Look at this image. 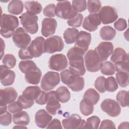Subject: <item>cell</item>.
I'll use <instances>...</instances> for the list:
<instances>
[{"instance_id":"cell-33","label":"cell","mask_w":129,"mask_h":129,"mask_svg":"<svg viewBox=\"0 0 129 129\" xmlns=\"http://www.w3.org/2000/svg\"><path fill=\"white\" fill-rule=\"evenodd\" d=\"M19 68L20 70L24 74L36 70L38 67L35 63L31 60H22L19 63Z\"/></svg>"},{"instance_id":"cell-54","label":"cell","mask_w":129,"mask_h":129,"mask_svg":"<svg viewBox=\"0 0 129 129\" xmlns=\"http://www.w3.org/2000/svg\"><path fill=\"white\" fill-rule=\"evenodd\" d=\"M62 128V126L61 124L60 121L58 119H53L50 121L49 124L46 127V128Z\"/></svg>"},{"instance_id":"cell-8","label":"cell","mask_w":129,"mask_h":129,"mask_svg":"<svg viewBox=\"0 0 129 129\" xmlns=\"http://www.w3.org/2000/svg\"><path fill=\"white\" fill-rule=\"evenodd\" d=\"M60 82V77L58 73L48 72L42 77L41 88L44 91H49L55 88Z\"/></svg>"},{"instance_id":"cell-29","label":"cell","mask_w":129,"mask_h":129,"mask_svg":"<svg viewBox=\"0 0 129 129\" xmlns=\"http://www.w3.org/2000/svg\"><path fill=\"white\" fill-rule=\"evenodd\" d=\"M56 96L61 103L68 102L71 98V94L69 89L65 86H60L55 91Z\"/></svg>"},{"instance_id":"cell-22","label":"cell","mask_w":129,"mask_h":129,"mask_svg":"<svg viewBox=\"0 0 129 129\" xmlns=\"http://www.w3.org/2000/svg\"><path fill=\"white\" fill-rule=\"evenodd\" d=\"M15 73L6 67L4 65L1 66V82L4 86L12 85L15 79Z\"/></svg>"},{"instance_id":"cell-18","label":"cell","mask_w":129,"mask_h":129,"mask_svg":"<svg viewBox=\"0 0 129 129\" xmlns=\"http://www.w3.org/2000/svg\"><path fill=\"white\" fill-rule=\"evenodd\" d=\"M91 34L84 31L79 32L76 38L75 47L82 50L84 52L88 50L91 41Z\"/></svg>"},{"instance_id":"cell-53","label":"cell","mask_w":129,"mask_h":129,"mask_svg":"<svg viewBox=\"0 0 129 129\" xmlns=\"http://www.w3.org/2000/svg\"><path fill=\"white\" fill-rule=\"evenodd\" d=\"M47 93L44 91H41L39 97L35 100L36 103L39 105H44L46 103Z\"/></svg>"},{"instance_id":"cell-44","label":"cell","mask_w":129,"mask_h":129,"mask_svg":"<svg viewBox=\"0 0 129 129\" xmlns=\"http://www.w3.org/2000/svg\"><path fill=\"white\" fill-rule=\"evenodd\" d=\"M105 79L103 76L99 77L96 79L94 83L95 88L101 93H103L106 91L105 88Z\"/></svg>"},{"instance_id":"cell-6","label":"cell","mask_w":129,"mask_h":129,"mask_svg":"<svg viewBox=\"0 0 129 129\" xmlns=\"http://www.w3.org/2000/svg\"><path fill=\"white\" fill-rule=\"evenodd\" d=\"M64 48V42L59 36H53L45 40L44 43V53H53L60 52Z\"/></svg>"},{"instance_id":"cell-7","label":"cell","mask_w":129,"mask_h":129,"mask_svg":"<svg viewBox=\"0 0 129 129\" xmlns=\"http://www.w3.org/2000/svg\"><path fill=\"white\" fill-rule=\"evenodd\" d=\"M19 18L23 28L27 32L34 34L38 32V16L31 15L27 13H25L22 14L19 17Z\"/></svg>"},{"instance_id":"cell-15","label":"cell","mask_w":129,"mask_h":129,"mask_svg":"<svg viewBox=\"0 0 129 129\" xmlns=\"http://www.w3.org/2000/svg\"><path fill=\"white\" fill-rule=\"evenodd\" d=\"M45 39L43 37L35 38L27 47L31 55L33 57H39L44 53L43 46Z\"/></svg>"},{"instance_id":"cell-5","label":"cell","mask_w":129,"mask_h":129,"mask_svg":"<svg viewBox=\"0 0 129 129\" xmlns=\"http://www.w3.org/2000/svg\"><path fill=\"white\" fill-rule=\"evenodd\" d=\"M55 14L58 18L69 20L75 17L78 12L74 9L70 2L61 1L57 3Z\"/></svg>"},{"instance_id":"cell-36","label":"cell","mask_w":129,"mask_h":129,"mask_svg":"<svg viewBox=\"0 0 129 129\" xmlns=\"http://www.w3.org/2000/svg\"><path fill=\"white\" fill-rule=\"evenodd\" d=\"M117 82L121 87L124 88L128 85V72H117L115 75Z\"/></svg>"},{"instance_id":"cell-9","label":"cell","mask_w":129,"mask_h":129,"mask_svg":"<svg viewBox=\"0 0 129 129\" xmlns=\"http://www.w3.org/2000/svg\"><path fill=\"white\" fill-rule=\"evenodd\" d=\"M12 39L15 45L20 48H26L31 40L30 36L22 27L16 29Z\"/></svg>"},{"instance_id":"cell-21","label":"cell","mask_w":129,"mask_h":129,"mask_svg":"<svg viewBox=\"0 0 129 129\" xmlns=\"http://www.w3.org/2000/svg\"><path fill=\"white\" fill-rule=\"evenodd\" d=\"M52 118L48 112L44 109L38 110L35 115V122L37 126L40 128H44L47 126Z\"/></svg>"},{"instance_id":"cell-51","label":"cell","mask_w":129,"mask_h":129,"mask_svg":"<svg viewBox=\"0 0 129 129\" xmlns=\"http://www.w3.org/2000/svg\"><path fill=\"white\" fill-rule=\"evenodd\" d=\"M18 55L19 58L21 59H29L33 58V57L30 53L27 47L20 49L18 52Z\"/></svg>"},{"instance_id":"cell-24","label":"cell","mask_w":129,"mask_h":129,"mask_svg":"<svg viewBox=\"0 0 129 129\" xmlns=\"http://www.w3.org/2000/svg\"><path fill=\"white\" fill-rule=\"evenodd\" d=\"M24 7L26 10L27 13L35 16L40 13L42 10V7L41 4L38 1H27L25 3Z\"/></svg>"},{"instance_id":"cell-41","label":"cell","mask_w":129,"mask_h":129,"mask_svg":"<svg viewBox=\"0 0 129 129\" xmlns=\"http://www.w3.org/2000/svg\"><path fill=\"white\" fill-rule=\"evenodd\" d=\"M87 5V9L90 13H96L101 8V3L100 1H88Z\"/></svg>"},{"instance_id":"cell-52","label":"cell","mask_w":129,"mask_h":129,"mask_svg":"<svg viewBox=\"0 0 129 129\" xmlns=\"http://www.w3.org/2000/svg\"><path fill=\"white\" fill-rule=\"evenodd\" d=\"M114 123L110 119H104L101 123L99 128H115Z\"/></svg>"},{"instance_id":"cell-56","label":"cell","mask_w":129,"mask_h":129,"mask_svg":"<svg viewBox=\"0 0 129 129\" xmlns=\"http://www.w3.org/2000/svg\"><path fill=\"white\" fill-rule=\"evenodd\" d=\"M1 42H2V50H1V59L2 58L3 56V54L4 52V50H5V42L3 41V39L2 38H1Z\"/></svg>"},{"instance_id":"cell-16","label":"cell","mask_w":129,"mask_h":129,"mask_svg":"<svg viewBox=\"0 0 129 129\" xmlns=\"http://www.w3.org/2000/svg\"><path fill=\"white\" fill-rule=\"evenodd\" d=\"M59 102L56 96L55 91H51L47 93L46 105L47 111L52 115H55L61 108Z\"/></svg>"},{"instance_id":"cell-46","label":"cell","mask_w":129,"mask_h":129,"mask_svg":"<svg viewBox=\"0 0 129 129\" xmlns=\"http://www.w3.org/2000/svg\"><path fill=\"white\" fill-rule=\"evenodd\" d=\"M56 6L54 4H50L47 5L43 9V15L48 18L54 17L55 15V10Z\"/></svg>"},{"instance_id":"cell-25","label":"cell","mask_w":129,"mask_h":129,"mask_svg":"<svg viewBox=\"0 0 129 129\" xmlns=\"http://www.w3.org/2000/svg\"><path fill=\"white\" fill-rule=\"evenodd\" d=\"M42 73L39 68L35 70H33L25 74V79L29 84L37 85L39 83L41 77Z\"/></svg>"},{"instance_id":"cell-23","label":"cell","mask_w":129,"mask_h":129,"mask_svg":"<svg viewBox=\"0 0 129 129\" xmlns=\"http://www.w3.org/2000/svg\"><path fill=\"white\" fill-rule=\"evenodd\" d=\"M41 92L38 86H28L22 92V96L30 101H35Z\"/></svg>"},{"instance_id":"cell-26","label":"cell","mask_w":129,"mask_h":129,"mask_svg":"<svg viewBox=\"0 0 129 129\" xmlns=\"http://www.w3.org/2000/svg\"><path fill=\"white\" fill-rule=\"evenodd\" d=\"M110 60L114 63L123 61L128 60V55L123 48L117 47L113 51Z\"/></svg>"},{"instance_id":"cell-42","label":"cell","mask_w":129,"mask_h":129,"mask_svg":"<svg viewBox=\"0 0 129 129\" xmlns=\"http://www.w3.org/2000/svg\"><path fill=\"white\" fill-rule=\"evenodd\" d=\"M83 19V15L81 13H79L74 18L68 20L67 24L71 27H79L82 24Z\"/></svg>"},{"instance_id":"cell-20","label":"cell","mask_w":129,"mask_h":129,"mask_svg":"<svg viewBox=\"0 0 129 129\" xmlns=\"http://www.w3.org/2000/svg\"><path fill=\"white\" fill-rule=\"evenodd\" d=\"M57 27V22L53 18H44L42 22L41 34L45 37L53 35Z\"/></svg>"},{"instance_id":"cell-45","label":"cell","mask_w":129,"mask_h":129,"mask_svg":"<svg viewBox=\"0 0 129 129\" xmlns=\"http://www.w3.org/2000/svg\"><path fill=\"white\" fill-rule=\"evenodd\" d=\"M17 101L19 103L22 108L24 109L31 107L34 104V101H30L25 98L22 95L19 96Z\"/></svg>"},{"instance_id":"cell-28","label":"cell","mask_w":129,"mask_h":129,"mask_svg":"<svg viewBox=\"0 0 129 129\" xmlns=\"http://www.w3.org/2000/svg\"><path fill=\"white\" fill-rule=\"evenodd\" d=\"M83 99L88 101L93 105H94L99 101L100 95L95 89L89 88L85 92Z\"/></svg>"},{"instance_id":"cell-38","label":"cell","mask_w":129,"mask_h":129,"mask_svg":"<svg viewBox=\"0 0 129 129\" xmlns=\"http://www.w3.org/2000/svg\"><path fill=\"white\" fill-rule=\"evenodd\" d=\"M100 123L99 117L93 115L87 118L83 128H98Z\"/></svg>"},{"instance_id":"cell-30","label":"cell","mask_w":129,"mask_h":129,"mask_svg":"<svg viewBox=\"0 0 129 129\" xmlns=\"http://www.w3.org/2000/svg\"><path fill=\"white\" fill-rule=\"evenodd\" d=\"M8 12L14 15H18L23 11V3L21 1L14 0L10 2L8 6Z\"/></svg>"},{"instance_id":"cell-14","label":"cell","mask_w":129,"mask_h":129,"mask_svg":"<svg viewBox=\"0 0 129 129\" xmlns=\"http://www.w3.org/2000/svg\"><path fill=\"white\" fill-rule=\"evenodd\" d=\"M18 94L13 87H8L0 90V105L5 106L10 104L16 100Z\"/></svg>"},{"instance_id":"cell-40","label":"cell","mask_w":129,"mask_h":129,"mask_svg":"<svg viewBox=\"0 0 129 129\" xmlns=\"http://www.w3.org/2000/svg\"><path fill=\"white\" fill-rule=\"evenodd\" d=\"M2 62L7 68L9 69H12L16 65V58L15 56L12 54H7L4 56L2 59Z\"/></svg>"},{"instance_id":"cell-43","label":"cell","mask_w":129,"mask_h":129,"mask_svg":"<svg viewBox=\"0 0 129 129\" xmlns=\"http://www.w3.org/2000/svg\"><path fill=\"white\" fill-rule=\"evenodd\" d=\"M72 6L77 12H82L86 10L85 0H74L72 1Z\"/></svg>"},{"instance_id":"cell-1","label":"cell","mask_w":129,"mask_h":129,"mask_svg":"<svg viewBox=\"0 0 129 129\" xmlns=\"http://www.w3.org/2000/svg\"><path fill=\"white\" fill-rule=\"evenodd\" d=\"M85 52L76 47L71 48L67 53L69 60V70L75 75L82 77L86 73L83 56Z\"/></svg>"},{"instance_id":"cell-34","label":"cell","mask_w":129,"mask_h":129,"mask_svg":"<svg viewBox=\"0 0 129 129\" xmlns=\"http://www.w3.org/2000/svg\"><path fill=\"white\" fill-rule=\"evenodd\" d=\"M93 105L88 101L82 99L80 103V110L82 114L85 116L91 114L94 111Z\"/></svg>"},{"instance_id":"cell-47","label":"cell","mask_w":129,"mask_h":129,"mask_svg":"<svg viewBox=\"0 0 129 129\" xmlns=\"http://www.w3.org/2000/svg\"><path fill=\"white\" fill-rule=\"evenodd\" d=\"M12 122V115L11 114L7 111L3 114L1 115L0 117V123L4 126H7L11 124Z\"/></svg>"},{"instance_id":"cell-32","label":"cell","mask_w":129,"mask_h":129,"mask_svg":"<svg viewBox=\"0 0 129 129\" xmlns=\"http://www.w3.org/2000/svg\"><path fill=\"white\" fill-rule=\"evenodd\" d=\"M79 32V30L76 28H67L63 34L65 42L68 44H71L74 43L76 41V36Z\"/></svg>"},{"instance_id":"cell-58","label":"cell","mask_w":129,"mask_h":129,"mask_svg":"<svg viewBox=\"0 0 129 129\" xmlns=\"http://www.w3.org/2000/svg\"><path fill=\"white\" fill-rule=\"evenodd\" d=\"M14 128H27V127L25 126V125H18V126H15L13 127Z\"/></svg>"},{"instance_id":"cell-55","label":"cell","mask_w":129,"mask_h":129,"mask_svg":"<svg viewBox=\"0 0 129 129\" xmlns=\"http://www.w3.org/2000/svg\"><path fill=\"white\" fill-rule=\"evenodd\" d=\"M129 123L128 122H123L121 123L118 127V128H128Z\"/></svg>"},{"instance_id":"cell-31","label":"cell","mask_w":129,"mask_h":129,"mask_svg":"<svg viewBox=\"0 0 129 129\" xmlns=\"http://www.w3.org/2000/svg\"><path fill=\"white\" fill-rule=\"evenodd\" d=\"M116 35V31L110 26L102 27L100 30V37L104 40H112Z\"/></svg>"},{"instance_id":"cell-27","label":"cell","mask_w":129,"mask_h":129,"mask_svg":"<svg viewBox=\"0 0 129 129\" xmlns=\"http://www.w3.org/2000/svg\"><path fill=\"white\" fill-rule=\"evenodd\" d=\"M13 122L17 125H27L30 122V117L26 111H20L13 115Z\"/></svg>"},{"instance_id":"cell-10","label":"cell","mask_w":129,"mask_h":129,"mask_svg":"<svg viewBox=\"0 0 129 129\" xmlns=\"http://www.w3.org/2000/svg\"><path fill=\"white\" fill-rule=\"evenodd\" d=\"M99 16L103 24L113 23L118 18L117 10L114 7L106 6L101 8L99 12Z\"/></svg>"},{"instance_id":"cell-48","label":"cell","mask_w":129,"mask_h":129,"mask_svg":"<svg viewBox=\"0 0 129 129\" xmlns=\"http://www.w3.org/2000/svg\"><path fill=\"white\" fill-rule=\"evenodd\" d=\"M114 67L117 72L120 71L128 72V60L115 63Z\"/></svg>"},{"instance_id":"cell-39","label":"cell","mask_w":129,"mask_h":129,"mask_svg":"<svg viewBox=\"0 0 129 129\" xmlns=\"http://www.w3.org/2000/svg\"><path fill=\"white\" fill-rule=\"evenodd\" d=\"M115 69L114 64L109 61L103 63V66L101 69V73L106 76L113 75L115 74Z\"/></svg>"},{"instance_id":"cell-50","label":"cell","mask_w":129,"mask_h":129,"mask_svg":"<svg viewBox=\"0 0 129 129\" xmlns=\"http://www.w3.org/2000/svg\"><path fill=\"white\" fill-rule=\"evenodd\" d=\"M8 108L9 111L13 114L22 111L23 109L22 107L18 101H15L10 104L8 106Z\"/></svg>"},{"instance_id":"cell-57","label":"cell","mask_w":129,"mask_h":129,"mask_svg":"<svg viewBox=\"0 0 129 129\" xmlns=\"http://www.w3.org/2000/svg\"><path fill=\"white\" fill-rule=\"evenodd\" d=\"M7 105L1 106V115L4 114L7 111Z\"/></svg>"},{"instance_id":"cell-12","label":"cell","mask_w":129,"mask_h":129,"mask_svg":"<svg viewBox=\"0 0 129 129\" xmlns=\"http://www.w3.org/2000/svg\"><path fill=\"white\" fill-rule=\"evenodd\" d=\"M100 107L104 112L112 117H117L121 112V108L119 104L111 99H104L101 103Z\"/></svg>"},{"instance_id":"cell-4","label":"cell","mask_w":129,"mask_h":129,"mask_svg":"<svg viewBox=\"0 0 129 129\" xmlns=\"http://www.w3.org/2000/svg\"><path fill=\"white\" fill-rule=\"evenodd\" d=\"M84 61L86 69L90 72L99 71L102 67L103 62L95 50H89L85 54Z\"/></svg>"},{"instance_id":"cell-13","label":"cell","mask_w":129,"mask_h":129,"mask_svg":"<svg viewBox=\"0 0 129 129\" xmlns=\"http://www.w3.org/2000/svg\"><path fill=\"white\" fill-rule=\"evenodd\" d=\"M85 123V120L77 114H73L62 120L63 127L66 129L83 128Z\"/></svg>"},{"instance_id":"cell-19","label":"cell","mask_w":129,"mask_h":129,"mask_svg":"<svg viewBox=\"0 0 129 129\" xmlns=\"http://www.w3.org/2000/svg\"><path fill=\"white\" fill-rule=\"evenodd\" d=\"M101 23L98 14H91L85 18L82 26L85 29L90 32H93L97 29L98 26L101 24Z\"/></svg>"},{"instance_id":"cell-2","label":"cell","mask_w":129,"mask_h":129,"mask_svg":"<svg viewBox=\"0 0 129 129\" xmlns=\"http://www.w3.org/2000/svg\"><path fill=\"white\" fill-rule=\"evenodd\" d=\"M60 78L61 82L74 92H79L84 89L85 86L84 78L75 75L69 69L64 70L60 73Z\"/></svg>"},{"instance_id":"cell-17","label":"cell","mask_w":129,"mask_h":129,"mask_svg":"<svg viewBox=\"0 0 129 129\" xmlns=\"http://www.w3.org/2000/svg\"><path fill=\"white\" fill-rule=\"evenodd\" d=\"M113 49L114 46L111 42L103 41L100 42L94 50L103 62L107 59L108 57L112 53Z\"/></svg>"},{"instance_id":"cell-3","label":"cell","mask_w":129,"mask_h":129,"mask_svg":"<svg viewBox=\"0 0 129 129\" xmlns=\"http://www.w3.org/2000/svg\"><path fill=\"white\" fill-rule=\"evenodd\" d=\"M19 20L16 16L4 14L1 18V34L5 38H10L15 30L19 26Z\"/></svg>"},{"instance_id":"cell-35","label":"cell","mask_w":129,"mask_h":129,"mask_svg":"<svg viewBox=\"0 0 129 129\" xmlns=\"http://www.w3.org/2000/svg\"><path fill=\"white\" fill-rule=\"evenodd\" d=\"M116 100L117 103L122 107H128V92L125 90H121L116 95Z\"/></svg>"},{"instance_id":"cell-37","label":"cell","mask_w":129,"mask_h":129,"mask_svg":"<svg viewBox=\"0 0 129 129\" xmlns=\"http://www.w3.org/2000/svg\"><path fill=\"white\" fill-rule=\"evenodd\" d=\"M118 87L116 80L113 77H109L105 79V88L106 91L110 92L115 91Z\"/></svg>"},{"instance_id":"cell-11","label":"cell","mask_w":129,"mask_h":129,"mask_svg":"<svg viewBox=\"0 0 129 129\" xmlns=\"http://www.w3.org/2000/svg\"><path fill=\"white\" fill-rule=\"evenodd\" d=\"M48 66L50 70L56 71H61L67 69L68 61L66 56L63 54H55L50 56Z\"/></svg>"},{"instance_id":"cell-49","label":"cell","mask_w":129,"mask_h":129,"mask_svg":"<svg viewBox=\"0 0 129 129\" xmlns=\"http://www.w3.org/2000/svg\"><path fill=\"white\" fill-rule=\"evenodd\" d=\"M127 23L123 18H119L114 23V27L116 30L119 31L124 30L127 28Z\"/></svg>"}]
</instances>
